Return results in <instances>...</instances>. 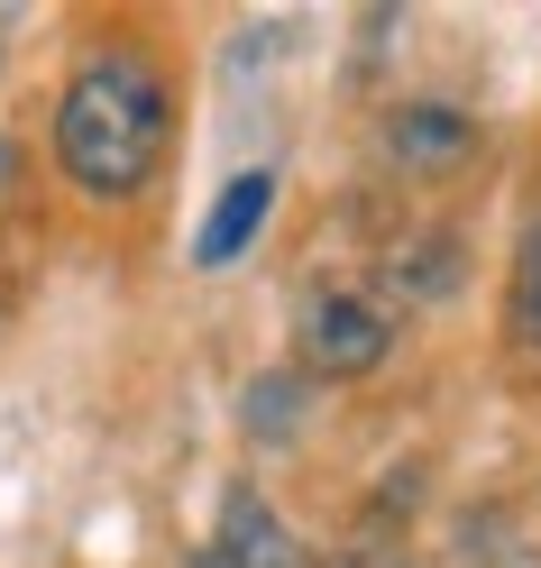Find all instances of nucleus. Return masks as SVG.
<instances>
[{
	"mask_svg": "<svg viewBox=\"0 0 541 568\" xmlns=\"http://www.w3.org/2000/svg\"><path fill=\"white\" fill-rule=\"evenodd\" d=\"M193 568H221V550H202V559H193Z\"/></svg>",
	"mask_w": 541,
	"mask_h": 568,
	"instance_id": "9",
	"label": "nucleus"
},
{
	"mask_svg": "<svg viewBox=\"0 0 541 568\" xmlns=\"http://www.w3.org/2000/svg\"><path fill=\"white\" fill-rule=\"evenodd\" d=\"M495 568H541V550H504V559H495Z\"/></svg>",
	"mask_w": 541,
	"mask_h": 568,
	"instance_id": "8",
	"label": "nucleus"
},
{
	"mask_svg": "<svg viewBox=\"0 0 541 568\" xmlns=\"http://www.w3.org/2000/svg\"><path fill=\"white\" fill-rule=\"evenodd\" d=\"M267 211H275V174L258 165V174H239V184L211 202V221H202V239H193V257H202V266H230L239 247L258 239V221H267Z\"/></svg>",
	"mask_w": 541,
	"mask_h": 568,
	"instance_id": "5",
	"label": "nucleus"
},
{
	"mask_svg": "<svg viewBox=\"0 0 541 568\" xmlns=\"http://www.w3.org/2000/svg\"><path fill=\"white\" fill-rule=\"evenodd\" d=\"M211 550H221V568H312L303 541L275 523V505L258 486H230L221 495V531H211Z\"/></svg>",
	"mask_w": 541,
	"mask_h": 568,
	"instance_id": "4",
	"label": "nucleus"
},
{
	"mask_svg": "<svg viewBox=\"0 0 541 568\" xmlns=\"http://www.w3.org/2000/svg\"><path fill=\"white\" fill-rule=\"evenodd\" d=\"M294 422V376H258V395H248V432H284Z\"/></svg>",
	"mask_w": 541,
	"mask_h": 568,
	"instance_id": "7",
	"label": "nucleus"
},
{
	"mask_svg": "<svg viewBox=\"0 0 541 568\" xmlns=\"http://www.w3.org/2000/svg\"><path fill=\"white\" fill-rule=\"evenodd\" d=\"M385 339H394L385 312L358 303V294H321V303L303 312V367L331 376V385H340V376H368V367L385 358Z\"/></svg>",
	"mask_w": 541,
	"mask_h": 568,
	"instance_id": "2",
	"label": "nucleus"
},
{
	"mask_svg": "<svg viewBox=\"0 0 541 568\" xmlns=\"http://www.w3.org/2000/svg\"><path fill=\"white\" fill-rule=\"evenodd\" d=\"M514 339L541 348V211H532L523 239H514Z\"/></svg>",
	"mask_w": 541,
	"mask_h": 568,
	"instance_id": "6",
	"label": "nucleus"
},
{
	"mask_svg": "<svg viewBox=\"0 0 541 568\" xmlns=\"http://www.w3.org/2000/svg\"><path fill=\"white\" fill-rule=\"evenodd\" d=\"M166 120H174L166 74L138 47L83 55L74 83H64V101H56V165H64V184H83L101 202L138 193L157 174V156H166Z\"/></svg>",
	"mask_w": 541,
	"mask_h": 568,
	"instance_id": "1",
	"label": "nucleus"
},
{
	"mask_svg": "<svg viewBox=\"0 0 541 568\" xmlns=\"http://www.w3.org/2000/svg\"><path fill=\"white\" fill-rule=\"evenodd\" d=\"M385 156L404 174H459L478 156V120L450 111V101H404V111L385 120Z\"/></svg>",
	"mask_w": 541,
	"mask_h": 568,
	"instance_id": "3",
	"label": "nucleus"
}]
</instances>
